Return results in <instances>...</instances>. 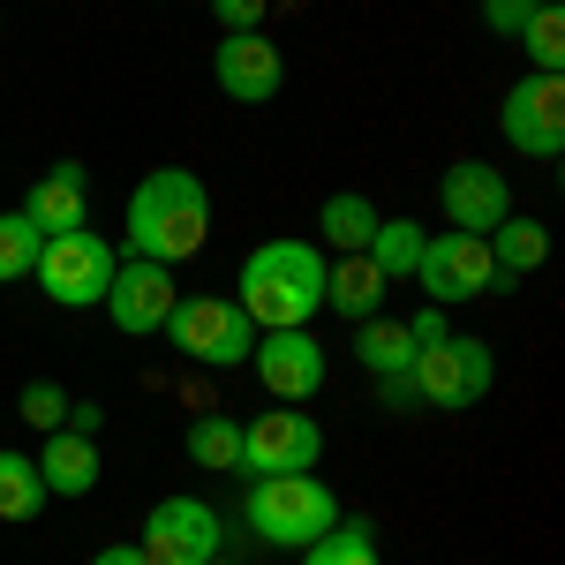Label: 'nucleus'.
Returning a JSON list of instances; mask_svg holds the SVG:
<instances>
[{
    "label": "nucleus",
    "mask_w": 565,
    "mask_h": 565,
    "mask_svg": "<svg viewBox=\"0 0 565 565\" xmlns=\"http://www.w3.org/2000/svg\"><path fill=\"white\" fill-rule=\"evenodd\" d=\"M264 8H271V0H212L218 31H264Z\"/></svg>",
    "instance_id": "29"
},
{
    "label": "nucleus",
    "mask_w": 565,
    "mask_h": 565,
    "mask_svg": "<svg viewBox=\"0 0 565 565\" xmlns=\"http://www.w3.org/2000/svg\"><path fill=\"white\" fill-rule=\"evenodd\" d=\"M204 565H242V558H226V551H218V558H204Z\"/></svg>",
    "instance_id": "33"
},
{
    "label": "nucleus",
    "mask_w": 565,
    "mask_h": 565,
    "mask_svg": "<svg viewBox=\"0 0 565 565\" xmlns=\"http://www.w3.org/2000/svg\"><path fill=\"white\" fill-rule=\"evenodd\" d=\"M167 340L204 370H242L249 348H257V324L234 295H181L174 317H167Z\"/></svg>",
    "instance_id": "5"
},
{
    "label": "nucleus",
    "mask_w": 565,
    "mask_h": 565,
    "mask_svg": "<svg viewBox=\"0 0 565 565\" xmlns=\"http://www.w3.org/2000/svg\"><path fill=\"white\" fill-rule=\"evenodd\" d=\"M415 287H423L437 309L490 295V287H498L490 242H482V234H452V226H445V234H430V242H423V257H415Z\"/></svg>",
    "instance_id": "8"
},
{
    "label": "nucleus",
    "mask_w": 565,
    "mask_h": 565,
    "mask_svg": "<svg viewBox=\"0 0 565 565\" xmlns=\"http://www.w3.org/2000/svg\"><path fill=\"white\" fill-rule=\"evenodd\" d=\"M45 482L31 452H0V521H39Z\"/></svg>",
    "instance_id": "23"
},
{
    "label": "nucleus",
    "mask_w": 565,
    "mask_h": 565,
    "mask_svg": "<svg viewBox=\"0 0 565 565\" xmlns=\"http://www.w3.org/2000/svg\"><path fill=\"white\" fill-rule=\"evenodd\" d=\"M354 362H362L370 377H399V370L415 362L407 324H399V317H362V324H354Z\"/></svg>",
    "instance_id": "20"
},
{
    "label": "nucleus",
    "mask_w": 565,
    "mask_h": 565,
    "mask_svg": "<svg viewBox=\"0 0 565 565\" xmlns=\"http://www.w3.org/2000/svg\"><path fill=\"white\" fill-rule=\"evenodd\" d=\"M407 385H415V407H476L482 392L498 385V354H490V340L445 332L437 348H415Z\"/></svg>",
    "instance_id": "6"
},
{
    "label": "nucleus",
    "mask_w": 565,
    "mask_h": 565,
    "mask_svg": "<svg viewBox=\"0 0 565 565\" xmlns=\"http://www.w3.org/2000/svg\"><path fill=\"white\" fill-rule=\"evenodd\" d=\"M39 482H45V498H90L98 490V437L53 430L39 452Z\"/></svg>",
    "instance_id": "18"
},
{
    "label": "nucleus",
    "mask_w": 565,
    "mask_h": 565,
    "mask_svg": "<svg viewBox=\"0 0 565 565\" xmlns=\"http://www.w3.org/2000/svg\"><path fill=\"white\" fill-rule=\"evenodd\" d=\"M121 234H129L136 257L189 264L204 242H212V189H204V174H189V167H159V174H143L129 189V218H121Z\"/></svg>",
    "instance_id": "1"
},
{
    "label": "nucleus",
    "mask_w": 565,
    "mask_h": 565,
    "mask_svg": "<svg viewBox=\"0 0 565 565\" xmlns=\"http://www.w3.org/2000/svg\"><path fill=\"white\" fill-rule=\"evenodd\" d=\"M498 129L505 143L521 151V159H565V76H535L527 68L521 84L505 90V106H498Z\"/></svg>",
    "instance_id": "9"
},
{
    "label": "nucleus",
    "mask_w": 565,
    "mask_h": 565,
    "mask_svg": "<svg viewBox=\"0 0 565 565\" xmlns=\"http://www.w3.org/2000/svg\"><path fill=\"white\" fill-rule=\"evenodd\" d=\"M423 242H430V234H423L415 218H377V226H370V242H362V257L377 264L385 279H415V257H423Z\"/></svg>",
    "instance_id": "21"
},
{
    "label": "nucleus",
    "mask_w": 565,
    "mask_h": 565,
    "mask_svg": "<svg viewBox=\"0 0 565 565\" xmlns=\"http://www.w3.org/2000/svg\"><path fill=\"white\" fill-rule=\"evenodd\" d=\"M23 218H31L39 234H76V226H90V174H84V159L45 167V174L31 181V196H23Z\"/></svg>",
    "instance_id": "15"
},
{
    "label": "nucleus",
    "mask_w": 565,
    "mask_h": 565,
    "mask_svg": "<svg viewBox=\"0 0 565 565\" xmlns=\"http://www.w3.org/2000/svg\"><path fill=\"white\" fill-rule=\"evenodd\" d=\"M437 212H445L452 234H490L498 218L513 212V181L498 174V167H482V159H460L437 181Z\"/></svg>",
    "instance_id": "13"
},
{
    "label": "nucleus",
    "mask_w": 565,
    "mask_h": 565,
    "mask_svg": "<svg viewBox=\"0 0 565 565\" xmlns=\"http://www.w3.org/2000/svg\"><path fill=\"white\" fill-rule=\"evenodd\" d=\"M98 399H68V415H61V430H76V437H98Z\"/></svg>",
    "instance_id": "31"
},
{
    "label": "nucleus",
    "mask_w": 565,
    "mask_h": 565,
    "mask_svg": "<svg viewBox=\"0 0 565 565\" xmlns=\"http://www.w3.org/2000/svg\"><path fill=\"white\" fill-rule=\"evenodd\" d=\"M317 452H324V430L302 407H264L257 423H242V476L249 482L302 476V468H317Z\"/></svg>",
    "instance_id": "7"
},
{
    "label": "nucleus",
    "mask_w": 565,
    "mask_h": 565,
    "mask_svg": "<svg viewBox=\"0 0 565 565\" xmlns=\"http://www.w3.org/2000/svg\"><path fill=\"white\" fill-rule=\"evenodd\" d=\"M527 15H535V0H482V23H490L498 39H521Z\"/></svg>",
    "instance_id": "28"
},
{
    "label": "nucleus",
    "mask_w": 565,
    "mask_h": 565,
    "mask_svg": "<svg viewBox=\"0 0 565 565\" xmlns=\"http://www.w3.org/2000/svg\"><path fill=\"white\" fill-rule=\"evenodd\" d=\"M181 287H174V264H151V257H129L114 271V287H106V317L121 324V332H167V317H174Z\"/></svg>",
    "instance_id": "12"
},
{
    "label": "nucleus",
    "mask_w": 565,
    "mask_h": 565,
    "mask_svg": "<svg viewBox=\"0 0 565 565\" xmlns=\"http://www.w3.org/2000/svg\"><path fill=\"white\" fill-rule=\"evenodd\" d=\"M249 370L264 377V392H271V399H317V392H324V348H317V332H309V324L257 332Z\"/></svg>",
    "instance_id": "11"
},
{
    "label": "nucleus",
    "mask_w": 565,
    "mask_h": 565,
    "mask_svg": "<svg viewBox=\"0 0 565 565\" xmlns=\"http://www.w3.org/2000/svg\"><path fill=\"white\" fill-rule=\"evenodd\" d=\"M15 415H23V423H39V430H61V415H68V392L53 385V377H31Z\"/></svg>",
    "instance_id": "27"
},
{
    "label": "nucleus",
    "mask_w": 565,
    "mask_h": 565,
    "mask_svg": "<svg viewBox=\"0 0 565 565\" xmlns=\"http://www.w3.org/2000/svg\"><path fill=\"white\" fill-rule=\"evenodd\" d=\"M226 551V527L204 498H159L143 521V558L151 565H204Z\"/></svg>",
    "instance_id": "10"
},
{
    "label": "nucleus",
    "mask_w": 565,
    "mask_h": 565,
    "mask_svg": "<svg viewBox=\"0 0 565 565\" xmlns=\"http://www.w3.org/2000/svg\"><path fill=\"white\" fill-rule=\"evenodd\" d=\"M385 271L370 257H324V309L340 317V324H362V317H377L385 309Z\"/></svg>",
    "instance_id": "17"
},
{
    "label": "nucleus",
    "mask_w": 565,
    "mask_h": 565,
    "mask_svg": "<svg viewBox=\"0 0 565 565\" xmlns=\"http://www.w3.org/2000/svg\"><path fill=\"white\" fill-rule=\"evenodd\" d=\"M399 324H407V340H415V348H437V340L452 332V317H445V309H437V302H423V309H415V317H399Z\"/></svg>",
    "instance_id": "30"
},
{
    "label": "nucleus",
    "mask_w": 565,
    "mask_h": 565,
    "mask_svg": "<svg viewBox=\"0 0 565 565\" xmlns=\"http://www.w3.org/2000/svg\"><path fill=\"white\" fill-rule=\"evenodd\" d=\"M90 565H151V558H143V543H106Z\"/></svg>",
    "instance_id": "32"
},
{
    "label": "nucleus",
    "mask_w": 565,
    "mask_h": 565,
    "mask_svg": "<svg viewBox=\"0 0 565 565\" xmlns=\"http://www.w3.org/2000/svg\"><path fill=\"white\" fill-rule=\"evenodd\" d=\"M521 45H527V61H535V76H558V68H565V15H558V0H535V15L521 23Z\"/></svg>",
    "instance_id": "25"
},
{
    "label": "nucleus",
    "mask_w": 565,
    "mask_h": 565,
    "mask_svg": "<svg viewBox=\"0 0 565 565\" xmlns=\"http://www.w3.org/2000/svg\"><path fill=\"white\" fill-rule=\"evenodd\" d=\"M181 445H189L196 468H212V476H242V423H234V415H196Z\"/></svg>",
    "instance_id": "22"
},
{
    "label": "nucleus",
    "mask_w": 565,
    "mask_h": 565,
    "mask_svg": "<svg viewBox=\"0 0 565 565\" xmlns=\"http://www.w3.org/2000/svg\"><path fill=\"white\" fill-rule=\"evenodd\" d=\"M242 521H249V535L279 543V551H302V543H317L324 527L340 521V498L309 476V468L302 476H264V482H249V498H242Z\"/></svg>",
    "instance_id": "3"
},
{
    "label": "nucleus",
    "mask_w": 565,
    "mask_h": 565,
    "mask_svg": "<svg viewBox=\"0 0 565 565\" xmlns=\"http://www.w3.org/2000/svg\"><path fill=\"white\" fill-rule=\"evenodd\" d=\"M234 302L249 309L257 332L309 324V317L324 309V249H317V242H257V249L242 257Z\"/></svg>",
    "instance_id": "2"
},
{
    "label": "nucleus",
    "mask_w": 565,
    "mask_h": 565,
    "mask_svg": "<svg viewBox=\"0 0 565 565\" xmlns=\"http://www.w3.org/2000/svg\"><path fill=\"white\" fill-rule=\"evenodd\" d=\"M370 226H377V204H370L362 189H340V196H324V212H317V234H324V249H332V257H362Z\"/></svg>",
    "instance_id": "19"
},
{
    "label": "nucleus",
    "mask_w": 565,
    "mask_h": 565,
    "mask_svg": "<svg viewBox=\"0 0 565 565\" xmlns=\"http://www.w3.org/2000/svg\"><path fill=\"white\" fill-rule=\"evenodd\" d=\"M114 271H121L114 242L90 234V226H76V234H45V242H39V271H31V279L45 287V302L98 309V302H106V287H114Z\"/></svg>",
    "instance_id": "4"
},
{
    "label": "nucleus",
    "mask_w": 565,
    "mask_h": 565,
    "mask_svg": "<svg viewBox=\"0 0 565 565\" xmlns=\"http://www.w3.org/2000/svg\"><path fill=\"white\" fill-rule=\"evenodd\" d=\"M39 226L23 212H0V287H15V279H31L39 271Z\"/></svg>",
    "instance_id": "26"
},
{
    "label": "nucleus",
    "mask_w": 565,
    "mask_h": 565,
    "mask_svg": "<svg viewBox=\"0 0 565 565\" xmlns=\"http://www.w3.org/2000/svg\"><path fill=\"white\" fill-rule=\"evenodd\" d=\"M302 565H377V535L370 521H332L317 543H302Z\"/></svg>",
    "instance_id": "24"
},
{
    "label": "nucleus",
    "mask_w": 565,
    "mask_h": 565,
    "mask_svg": "<svg viewBox=\"0 0 565 565\" xmlns=\"http://www.w3.org/2000/svg\"><path fill=\"white\" fill-rule=\"evenodd\" d=\"M212 76L234 106H271L279 84H287V61H279V45L264 39V31H226L212 53Z\"/></svg>",
    "instance_id": "14"
},
{
    "label": "nucleus",
    "mask_w": 565,
    "mask_h": 565,
    "mask_svg": "<svg viewBox=\"0 0 565 565\" xmlns=\"http://www.w3.org/2000/svg\"><path fill=\"white\" fill-rule=\"evenodd\" d=\"M482 242H490V264H498V287H490V295L521 287L527 271H543V264H551V226H543V218H527V212H505Z\"/></svg>",
    "instance_id": "16"
}]
</instances>
